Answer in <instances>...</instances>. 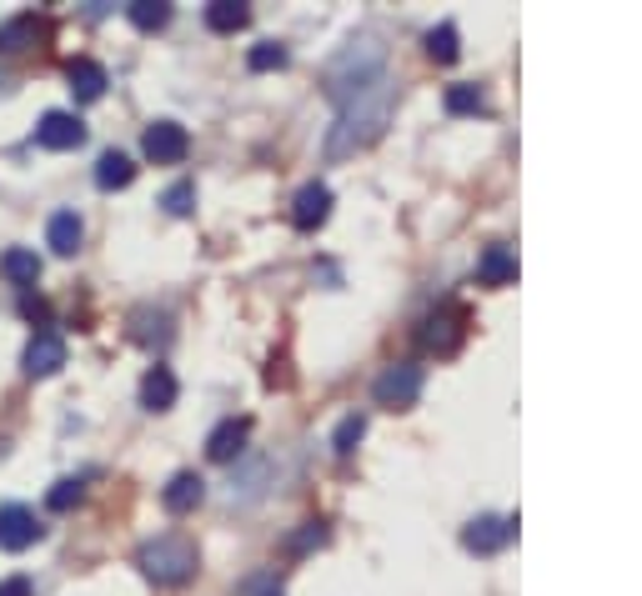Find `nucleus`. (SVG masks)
Listing matches in <instances>:
<instances>
[{
	"label": "nucleus",
	"instance_id": "aec40b11",
	"mask_svg": "<svg viewBox=\"0 0 642 596\" xmlns=\"http://www.w3.org/2000/svg\"><path fill=\"white\" fill-rule=\"evenodd\" d=\"M247 21H251V11L241 5V0H211L206 5V26L216 30V36H237Z\"/></svg>",
	"mask_w": 642,
	"mask_h": 596
},
{
	"label": "nucleus",
	"instance_id": "412c9836",
	"mask_svg": "<svg viewBox=\"0 0 642 596\" xmlns=\"http://www.w3.org/2000/svg\"><path fill=\"white\" fill-rule=\"evenodd\" d=\"M126 15H131L136 30H161L171 21V5H166V0H131Z\"/></svg>",
	"mask_w": 642,
	"mask_h": 596
},
{
	"label": "nucleus",
	"instance_id": "a878e982",
	"mask_svg": "<svg viewBox=\"0 0 642 596\" xmlns=\"http://www.w3.org/2000/svg\"><path fill=\"white\" fill-rule=\"evenodd\" d=\"M247 65H251V71H281V65H287V46H276V40H262V46H251Z\"/></svg>",
	"mask_w": 642,
	"mask_h": 596
},
{
	"label": "nucleus",
	"instance_id": "4be33fe9",
	"mask_svg": "<svg viewBox=\"0 0 642 596\" xmlns=\"http://www.w3.org/2000/svg\"><path fill=\"white\" fill-rule=\"evenodd\" d=\"M362 436H367V416H356V411H352V416H341L337 431H331V452H337V456H352Z\"/></svg>",
	"mask_w": 642,
	"mask_h": 596
},
{
	"label": "nucleus",
	"instance_id": "9d476101",
	"mask_svg": "<svg viewBox=\"0 0 642 596\" xmlns=\"http://www.w3.org/2000/svg\"><path fill=\"white\" fill-rule=\"evenodd\" d=\"M247 436H251L247 416H226L222 427L206 436V456H211V461H237V456L247 452Z\"/></svg>",
	"mask_w": 642,
	"mask_h": 596
},
{
	"label": "nucleus",
	"instance_id": "a211bd4d",
	"mask_svg": "<svg viewBox=\"0 0 642 596\" xmlns=\"http://www.w3.org/2000/svg\"><path fill=\"white\" fill-rule=\"evenodd\" d=\"M421 341L432 351H457V341H462V312H442V316H427V331H421Z\"/></svg>",
	"mask_w": 642,
	"mask_h": 596
},
{
	"label": "nucleus",
	"instance_id": "f8f14e48",
	"mask_svg": "<svg viewBox=\"0 0 642 596\" xmlns=\"http://www.w3.org/2000/svg\"><path fill=\"white\" fill-rule=\"evenodd\" d=\"M176 396H181V386H176V377H171V366H151V371L141 377V406L146 411H171Z\"/></svg>",
	"mask_w": 642,
	"mask_h": 596
},
{
	"label": "nucleus",
	"instance_id": "7ed1b4c3",
	"mask_svg": "<svg viewBox=\"0 0 642 596\" xmlns=\"http://www.w3.org/2000/svg\"><path fill=\"white\" fill-rule=\"evenodd\" d=\"M421 386H427V377H421V366L396 362V366H387V371L377 377L372 396H377V406H387V411H406V406H417Z\"/></svg>",
	"mask_w": 642,
	"mask_h": 596
},
{
	"label": "nucleus",
	"instance_id": "7c9ffc66",
	"mask_svg": "<svg viewBox=\"0 0 642 596\" xmlns=\"http://www.w3.org/2000/svg\"><path fill=\"white\" fill-rule=\"evenodd\" d=\"M0 596H36V592H30L26 576H5V582H0Z\"/></svg>",
	"mask_w": 642,
	"mask_h": 596
},
{
	"label": "nucleus",
	"instance_id": "f03ea898",
	"mask_svg": "<svg viewBox=\"0 0 642 596\" xmlns=\"http://www.w3.org/2000/svg\"><path fill=\"white\" fill-rule=\"evenodd\" d=\"M136 567H141L156 586H181V582L197 576V546L186 542V536H156V542L141 546Z\"/></svg>",
	"mask_w": 642,
	"mask_h": 596
},
{
	"label": "nucleus",
	"instance_id": "c756f323",
	"mask_svg": "<svg viewBox=\"0 0 642 596\" xmlns=\"http://www.w3.org/2000/svg\"><path fill=\"white\" fill-rule=\"evenodd\" d=\"M21 316H30V321H46V316H51V306H46L40 296H21Z\"/></svg>",
	"mask_w": 642,
	"mask_h": 596
},
{
	"label": "nucleus",
	"instance_id": "f3484780",
	"mask_svg": "<svg viewBox=\"0 0 642 596\" xmlns=\"http://www.w3.org/2000/svg\"><path fill=\"white\" fill-rule=\"evenodd\" d=\"M131 181H136V161L131 156L105 151V156L96 161V186H101V191H121V186H131Z\"/></svg>",
	"mask_w": 642,
	"mask_h": 596
},
{
	"label": "nucleus",
	"instance_id": "cd10ccee",
	"mask_svg": "<svg viewBox=\"0 0 642 596\" xmlns=\"http://www.w3.org/2000/svg\"><path fill=\"white\" fill-rule=\"evenodd\" d=\"M191 201H197V186H191V181H176L166 195H161V206H166L171 216H186V211H191Z\"/></svg>",
	"mask_w": 642,
	"mask_h": 596
},
{
	"label": "nucleus",
	"instance_id": "5701e85b",
	"mask_svg": "<svg viewBox=\"0 0 642 596\" xmlns=\"http://www.w3.org/2000/svg\"><path fill=\"white\" fill-rule=\"evenodd\" d=\"M427 55H432V61H442V65H452L462 55V46H457V26H452V21H446V26H437L432 36H427Z\"/></svg>",
	"mask_w": 642,
	"mask_h": 596
},
{
	"label": "nucleus",
	"instance_id": "1a4fd4ad",
	"mask_svg": "<svg viewBox=\"0 0 642 596\" xmlns=\"http://www.w3.org/2000/svg\"><path fill=\"white\" fill-rule=\"evenodd\" d=\"M327 216H331V191H327V186H322V181L302 186L297 201H291V226H297V231H316Z\"/></svg>",
	"mask_w": 642,
	"mask_h": 596
},
{
	"label": "nucleus",
	"instance_id": "6ab92c4d",
	"mask_svg": "<svg viewBox=\"0 0 642 596\" xmlns=\"http://www.w3.org/2000/svg\"><path fill=\"white\" fill-rule=\"evenodd\" d=\"M40 36V21L36 15H11L5 26H0V55H15V51H26V46H36Z\"/></svg>",
	"mask_w": 642,
	"mask_h": 596
},
{
	"label": "nucleus",
	"instance_id": "c85d7f7f",
	"mask_svg": "<svg viewBox=\"0 0 642 596\" xmlns=\"http://www.w3.org/2000/svg\"><path fill=\"white\" fill-rule=\"evenodd\" d=\"M322 542H327V521H306L302 532L291 536V551L302 557V551H312V546H322Z\"/></svg>",
	"mask_w": 642,
	"mask_h": 596
},
{
	"label": "nucleus",
	"instance_id": "ddd939ff",
	"mask_svg": "<svg viewBox=\"0 0 642 596\" xmlns=\"http://www.w3.org/2000/svg\"><path fill=\"white\" fill-rule=\"evenodd\" d=\"M66 80H71V96H76V101H101V96H105V86H111L101 65H96V61H86V55L66 65Z\"/></svg>",
	"mask_w": 642,
	"mask_h": 596
},
{
	"label": "nucleus",
	"instance_id": "423d86ee",
	"mask_svg": "<svg viewBox=\"0 0 642 596\" xmlns=\"http://www.w3.org/2000/svg\"><path fill=\"white\" fill-rule=\"evenodd\" d=\"M40 542V521L30 506L11 502V506H0V551H26V546Z\"/></svg>",
	"mask_w": 642,
	"mask_h": 596
},
{
	"label": "nucleus",
	"instance_id": "6e6552de",
	"mask_svg": "<svg viewBox=\"0 0 642 596\" xmlns=\"http://www.w3.org/2000/svg\"><path fill=\"white\" fill-rule=\"evenodd\" d=\"M21 362H26V377H55L66 366V341L55 337V331H36Z\"/></svg>",
	"mask_w": 642,
	"mask_h": 596
},
{
	"label": "nucleus",
	"instance_id": "f257e3e1",
	"mask_svg": "<svg viewBox=\"0 0 642 596\" xmlns=\"http://www.w3.org/2000/svg\"><path fill=\"white\" fill-rule=\"evenodd\" d=\"M377 86H387V55H381V46L372 36L352 40V46L327 65V91H331V101L337 105L377 91Z\"/></svg>",
	"mask_w": 642,
	"mask_h": 596
},
{
	"label": "nucleus",
	"instance_id": "9b49d317",
	"mask_svg": "<svg viewBox=\"0 0 642 596\" xmlns=\"http://www.w3.org/2000/svg\"><path fill=\"white\" fill-rule=\"evenodd\" d=\"M201 496H206V481L197 477V471H176V477L166 481V492H161V506H166L171 517H186V511H197Z\"/></svg>",
	"mask_w": 642,
	"mask_h": 596
},
{
	"label": "nucleus",
	"instance_id": "0eeeda50",
	"mask_svg": "<svg viewBox=\"0 0 642 596\" xmlns=\"http://www.w3.org/2000/svg\"><path fill=\"white\" fill-rule=\"evenodd\" d=\"M86 141V121L71 116V111H46L36 126V145H46V151H76V145Z\"/></svg>",
	"mask_w": 642,
	"mask_h": 596
},
{
	"label": "nucleus",
	"instance_id": "bb28decb",
	"mask_svg": "<svg viewBox=\"0 0 642 596\" xmlns=\"http://www.w3.org/2000/svg\"><path fill=\"white\" fill-rule=\"evenodd\" d=\"M231 596H287V586H281L276 571H256V576H247V582H241Z\"/></svg>",
	"mask_w": 642,
	"mask_h": 596
},
{
	"label": "nucleus",
	"instance_id": "b1692460",
	"mask_svg": "<svg viewBox=\"0 0 642 596\" xmlns=\"http://www.w3.org/2000/svg\"><path fill=\"white\" fill-rule=\"evenodd\" d=\"M446 111H452V116H473V111H482V91H477V86H446Z\"/></svg>",
	"mask_w": 642,
	"mask_h": 596
},
{
	"label": "nucleus",
	"instance_id": "dca6fc26",
	"mask_svg": "<svg viewBox=\"0 0 642 596\" xmlns=\"http://www.w3.org/2000/svg\"><path fill=\"white\" fill-rule=\"evenodd\" d=\"M0 276L11 286H36L40 281V256L26 246H11L5 256H0Z\"/></svg>",
	"mask_w": 642,
	"mask_h": 596
},
{
	"label": "nucleus",
	"instance_id": "393cba45",
	"mask_svg": "<svg viewBox=\"0 0 642 596\" xmlns=\"http://www.w3.org/2000/svg\"><path fill=\"white\" fill-rule=\"evenodd\" d=\"M80 496H86V481H80V477H66V481H55V486H51L46 506H51V511H71Z\"/></svg>",
	"mask_w": 642,
	"mask_h": 596
},
{
	"label": "nucleus",
	"instance_id": "20e7f679",
	"mask_svg": "<svg viewBox=\"0 0 642 596\" xmlns=\"http://www.w3.org/2000/svg\"><path fill=\"white\" fill-rule=\"evenodd\" d=\"M141 151H146V161H156V166H176V161H186V151H191V136H186L181 121H151L141 136Z\"/></svg>",
	"mask_w": 642,
	"mask_h": 596
},
{
	"label": "nucleus",
	"instance_id": "39448f33",
	"mask_svg": "<svg viewBox=\"0 0 642 596\" xmlns=\"http://www.w3.org/2000/svg\"><path fill=\"white\" fill-rule=\"evenodd\" d=\"M512 536H517V517H473L467 527H462V546H467V551H477V557H492V551H502Z\"/></svg>",
	"mask_w": 642,
	"mask_h": 596
},
{
	"label": "nucleus",
	"instance_id": "2eb2a0df",
	"mask_svg": "<svg viewBox=\"0 0 642 596\" xmlns=\"http://www.w3.org/2000/svg\"><path fill=\"white\" fill-rule=\"evenodd\" d=\"M477 281L482 286H507L517 281V256L507 246H487L482 261H477Z\"/></svg>",
	"mask_w": 642,
	"mask_h": 596
},
{
	"label": "nucleus",
	"instance_id": "4468645a",
	"mask_svg": "<svg viewBox=\"0 0 642 596\" xmlns=\"http://www.w3.org/2000/svg\"><path fill=\"white\" fill-rule=\"evenodd\" d=\"M80 236H86V231H80V216H76V211H55L51 226H46V241H51L55 256H76V251H80Z\"/></svg>",
	"mask_w": 642,
	"mask_h": 596
}]
</instances>
